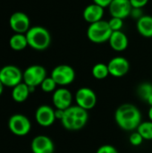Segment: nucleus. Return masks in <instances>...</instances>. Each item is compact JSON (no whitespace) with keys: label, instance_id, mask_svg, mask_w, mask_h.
<instances>
[{"label":"nucleus","instance_id":"obj_30","mask_svg":"<svg viewBox=\"0 0 152 153\" xmlns=\"http://www.w3.org/2000/svg\"><path fill=\"white\" fill-rule=\"evenodd\" d=\"M92 1H93V3L102 6L103 8H107L109 6V4H111V2L113 0H92Z\"/></svg>","mask_w":152,"mask_h":153},{"label":"nucleus","instance_id":"obj_29","mask_svg":"<svg viewBox=\"0 0 152 153\" xmlns=\"http://www.w3.org/2000/svg\"><path fill=\"white\" fill-rule=\"evenodd\" d=\"M130 3L133 7L143 8L149 3V0H130Z\"/></svg>","mask_w":152,"mask_h":153},{"label":"nucleus","instance_id":"obj_28","mask_svg":"<svg viewBox=\"0 0 152 153\" xmlns=\"http://www.w3.org/2000/svg\"><path fill=\"white\" fill-rule=\"evenodd\" d=\"M142 9L143 8H135V7H133L132 8V11H131V13H130V16L137 22L139 19H141L144 15Z\"/></svg>","mask_w":152,"mask_h":153},{"label":"nucleus","instance_id":"obj_4","mask_svg":"<svg viewBox=\"0 0 152 153\" xmlns=\"http://www.w3.org/2000/svg\"><path fill=\"white\" fill-rule=\"evenodd\" d=\"M112 32L108 22L101 20L89 25L87 29V38L94 44H103L108 42Z\"/></svg>","mask_w":152,"mask_h":153},{"label":"nucleus","instance_id":"obj_12","mask_svg":"<svg viewBox=\"0 0 152 153\" xmlns=\"http://www.w3.org/2000/svg\"><path fill=\"white\" fill-rule=\"evenodd\" d=\"M35 120L37 124L42 127L51 126L56 120L55 109L48 105L39 106L35 112Z\"/></svg>","mask_w":152,"mask_h":153},{"label":"nucleus","instance_id":"obj_24","mask_svg":"<svg viewBox=\"0 0 152 153\" xmlns=\"http://www.w3.org/2000/svg\"><path fill=\"white\" fill-rule=\"evenodd\" d=\"M56 86H57V84L53 80V78L51 76H47L45 78V80L41 82L40 89L44 92L50 93V92H54L56 90Z\"/></svg>","mask_w":152,"mask_h":153},{"label":"nucleus","instance_id":"obj_7","mask_svg":"<svg viewBox=\"0 0 152 153\" xmlns=\"http://www.w3.org/2000/svg\"><path fill=\"white\" fill-rule=\"evenodd\" d=\"M75 71L69 65H59L54 67L51 72V77L56 83L61 87L73 83L75 80Z\"/></svg>","mask_w":152,"mask_h":153},{"label":"nucleus","instance_id":"obj_11","mask_svg":"<svg viewBox=\"0 0 152 153\" xmlns=\"http://www.w3.org/2000/svg\"><path fill=\"white\" fill-rule=\"evenodd\" d=\"M108 67L109 71V75L120 78L128 74L130 71V63L124 56H115L109 60L108 63Z\"/></svg>","mask_w":152,"mask_h":153},{"label":"nucleus","instance_id":"obj_32","mask_svg":"<svg viewBox=\"0 0 152 153\" xmlns=\"http://www.w3.org/2000/svg\"><path fill=\"white\" fill-rule=\"evenodd\" d=\"M148 117H149L150 121H151L152 122V106H151L150 108H149V111H148Z\"/></svg>","mask_w":152,"mask_h":153},{"label":"nucleus","instance_id":"obj_3","mask_svg":"<svg viewBox=\"0 0 152 153\" xmlns=\"http://www.w3.org/2000/svg\"><path fill=\"white\" fill-rule=\"evenodd\" d=\"M28 45L34 50L43 51L51 44V34L43 26H32L25 33Z\"/></svg>","mask_w":152,"mask_h":153},{"label":"nucleus","instance_id":"obj_16","mask_svg":"<svg viewBox=\"0 0 152 153\" xmlns=\"http://www.w3.org/2000/svg\"><path fill=\"white\" fill-rule=\"evenodd\" d=\"M104 13H105V8L95 3H92L88 4L84 8L82 16L86 22L91 24L103 20Z\"/></svg>","mask_w":152,"mask_h":153},{"label":"nucleus","instance_id":"obj_2","mask_svg":"<svg viewBox=\"0 0 152 153\" xmlns=\"http://www.w3.org/2000/svg\"><path fill=\"white\" fill-rule=\"evenodd\" d=\"M89 113L77 105H72L65 110L61 124L64 128L69 131H79L88 123Z\"/></svg>","mask_w":152,"mask_h":153},{"label":"nucleus","instance_id":"obj_17","mask_svg":"<svg viewBox=\"0 0 152 153\" xmlns=\"http://www.w3.org/2000/svg\"><path fill=\"white\" fill-rule=\"evenodd\" d=\"M110 48L116 52H123L125 51L129 45V39L127 35L123 31H113L109 40H108Z\"/></svg>","mask_w":152,"mask_h":153},{"label":"nucleus","instance_id":"obj_20","mask_svg":"<svg viewBox=\"0 0 152 153\" xmlns=\"http://www.w3.org/2000/svg\"><path fill=\"white\" fill-rule=\"evenodd\" d=\"M9 46L14 51H22L25 49L29 47L26 35L22 33H14L9 39Z\"/></svg>","mask_w":152,"mask_h":153},{"label":"nucleus","instance_id":"obj_8","mask_svg":"<svg viewBox=\"0 0 152 153\" xmlns=\"http://www.w3.org/2000/svg\"><path fill=\"white\" fill-rule=\"evenodd\" d=\"M47 77V70L40 65H32L23 71V82L28 86L38 87Z\"/></svg>","mask_w":152,"mask_h":153},{"label":"nucleus","instance_id":"obj_25","mask_svg":"<svg viewBox=\"0 0 152 153\" xmlns=\"http://www.w3.org/2000/svg\"><path fill=\"white\" fill-rule=\"evenodd\" d=\"M108 24L112 31H119L122 30L124 27V20L117 17H111L108 21Z\"/></svg>","mask_w":152,"mask_h":153},{"label":"nucleus","instance_id":"obj_5","mask_svg":"<svg viewBox=\"0 0 152 153\" xmlns=\"http://www.w3.org/2000/svg\"><path fill=\"white\" fill-rule=\"evenodd\" d=\"M9 131L19 137L27 135L31 130V122L28 117L22 114H14L9 117L8 120Z\"/></svg>","mask_w":152,"mask_h":153},{"label":"nucleus","instance_id":"obj_14","mask_svg":"<svg viewBox=\"0 0 152 153\" xmlns=\"http://www.w3.org/2000/svg\"><path fill=\"white\" fill-rule=\"evenodd\" d=\"M30 149L32 153H54L55 144L50 137L40 134L32 139Z\"/></svg>","mask_w":152,"mask_h":153},{"label":"nucleus","instance_id":"obj_27","mask_svg":"<svg viewBox=\"0 0 152 153\" xmlns=\"http://www.w3.org/2000/svg\"><path fill=\"white\" fill-rule=\"evenodd\" d=\"M96 153H118V151L116 150V148L113 145L110 144H105L100 146Z\"/></svg>","mask_w":152,"mask_h":153},{"label":"nucleus","instance_id":"obj_22","mask_svg":"<svg viewBox=\"0 0 152 153\" xmlns=\"http://www.w3.org/2000/svg\"><path fill=\"white\" fill-rule=\"evenodd\" d=\"M91 74L97 80L106 79L109 75V71H108V64L98 63V64L94 65L92 69H91Z\"/></svg>","mask_w":152,"mask_h":153},{"label":"nucleus","instance_id":"obj_26","mask_svg":"<svg viewBox=\"0 0 152 153\" xmlns=\"http://www.w3.org/2000/svg\"><path fill=\"white\" fill-rule=\"evenodd\" d=\"M143 141H144V139L142 138V136L137 131L133 132L130 134L129 142H130V143L133 146H140V145H142V143H143Z\"/></svg>","mask_w":152,"mask_h":153},{"label":"nucleus","instance_id":"obj_23","mask_svg":"<svg viewBox=\"0 0 152 153\" xmlns=\"http://www.w3.org/2000/svg\"><path fill=\"white\" fill-rule=\"evenodd\" d=\"M136 131L142 136L144 141H151L152 140V122L145 121L142 122Z\"/></svg>","mask_w":152,"mask_h":153},{"label":"nucleus","instance_id":"obj_21","mask_svg":"<svg viewBox=\"0 0 152 153\" xmlns=\"http://www.w3.org/2000/svg\"><path fill=\"white\" fill-rule=\"evenodd\" d=\"M137 94L142 100L147 102L150 107L152 106V83L148 82L141 83L137 88Z\"/></svg>","mask_w":152,"mask_h":153},{"label":"nucleus","instance_id":"obj_9","mask_svg":"<svg viewBox=\"0 0 152 153\" xmlns=\"http://www.w3.org/2000/svg\"><path fill=\"white\" fill-rule=\"evenodd\" d=\"M74 100L77 106L89 111L96 106L98 99L92 89L89 87H82L76 91Z\"/></svg>","mask_w":152,"mask_h":153},{"label":"nucleus","instance_id":"obj_6","mask_svg":"<svg viewBox=\"0 0 152 153\" xmlns=\"http://www.w3.org/2000/svg\"><path fill=\"white\" fill-rule=\"evenodd\" d=\"M0 81L4 87L13 88L23 82V72L16 65H4L0 69Z\"/></svg>","mask_w":152,"mask_h":153},{"label":"nucleus","instance_id":"obj_15","mask_svg":"<svg viewBox=\"0 0 152 153\" xmlns=\"http://www.w3.org/2000/svg\"><path fill=\"white\" fill-rule=\"evenodd\" d=\"M132 8L130 0H113L108 6L111 17H117L123 20L130 16Z\"/></svg>","mask_w":152,"mask_h":153},{"label":"nucleus","instance_id":"obj_13","mask_svg":"<svg viewBox=\"0 0 152 153\" xmlns=\"http://www.w3.org/2000/svg\"><path fill=\"white\" fill-rule=\"evenodd\" d=\"M73 100L71 91L64 87L56 89L52 95V102L56 109H67L72 106Z\"/></svg>","mask_w":152,"mask_h":153},{"label":"nucleus","instance_id":"obj_19","mask_svg":"<svg viewBox=\"0 0 152 153\" xmlns=\"http://www.w3.org/2000/svg\"><path fill=\"white\" fill-rule=\"evenodd\" d=\"M30 94V88L23 82L19 83L18 85L14 86L13 88H12L11 96H12V99L14 102L22 103V102L26 101L28 100Z\"/></svg>","mask_w":152,"mask_h":153},{"label":"nucleus","instance_id":"obj_31","mask_svg":"<svg viewBox=\"0 0 152 153\" xmlns=\"http://www.w3.org/2000/svg\"><path fill=\"white\" fill-rule=\"evenodd\" d=\"M64 113H65V110H62V109H55V116H56V119H58L61 121V119L63 118L64 117Z\"/></svg>","mask_w":152,"mask_h":153},{"label":"nucleus","instance_id":"obj_33","mask_svg":"<svg viewBox=\"0 0 152 153\" xmlns=\"http://www.w3.org/2000/svg\"><path fill=\"white\" fill-rule=\"evenodd\" d=\"M4 84L2 83V82L0 81V96L3 94V91H4Z\"/></svg>","mask_w":152,"mask_h":153},{"label":"nucleus","instance_id":"obj_10","mask_svg":"<svg viewBox=\"0 0 152 153\" xmlns=\"http://www.w3.org/2000/svg\"><path fill=\"white\" fill-rule=\"evenodd\" d=\"M9 26L14 33L22 34H25L31 27L29 16L23 12H15L12 13L9 18Z\"/></svg>","mask_w":152,"mask_h":153},{"label":"nucleus","instance_id":"obj_18","mask_svg":"<svg viewBox=\"0 0 152 153\" xmlns=\"http://www.w3.org/2000/svg\"><path fill=\"white\" fill-rule=\"evenodd\" d=\"M136 30L144 38H152V16L144 14L136 22Z\"/></svg>","mask_w":152,"mask_h":153},{"label":"nucleus","instance_id":"obj_1","mask_svg":"<svg viewBox=\"0 0 152 153\" xmlns=\"http://www.w3.org/2000/svg\"><path fill=\"white\" fill-rule=\"evenodd\" d=\"M115 121L124 131H135L142 123V113L135 105L125 103L116 108Z\"/></svg>","mask_w":152,"mask_h":153}]
</instances>
